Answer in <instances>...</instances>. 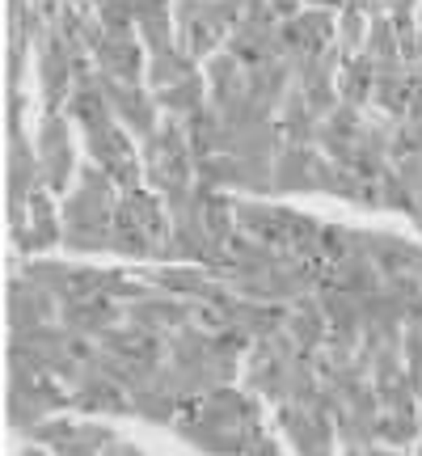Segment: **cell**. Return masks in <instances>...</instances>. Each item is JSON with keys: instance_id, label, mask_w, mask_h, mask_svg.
Wrapping results in <instances>:
<instances>
[{"instance_id": "8", "label": "cell", "mask_w": 422, "mask_h": 456, "mask_svg": "<svg viewBox=\"0 0 422 456\" xmlns=\"http://www.w3.org/2000/svg\"><path fill=\"white\" fill-rule=\"evenodd\" d=\"M98 85H101V94H106V102H110L114 118H118L123 127L135 131L140 140H148L152 131L161 127V102H157V94H152L148 85L114 81L106 72H98Z\"/></svg>"}, {"instance_id": "23", "label": "cell", "mask_w": 422, "mask_h": 456, "mask_svg": "<svg viewBox=\"0 0 422 456\" xmlns=\"http://www.w3.org/2000/svg\"><path fill=\"white\" fill-rule=\"evenodd\" d=\"M157 102H161V110L169 114V118H186V114H195L199 106H207V77H186V81L169 85V89H161L157 94Z\"/></svg>"}, {"instance_id": "11", "label": "cell", "mask_w": 422, "mask_h": 456, "mask_svg": "<svg viewBox=\"0 0 422 456\" xmlns=\"http://www.w3.org/2000/svg\"><path fill=\"white\" fill-rule=\"evenodd\" d=\"M334 43H338L334 9H300L296 17L283 21V51H288V64H292V60H309V55H325Z\"/></svg>"}, {"instance_id": "3", "label": "cell", "mask_w": 422, "mask_h": 456, "mask_svg": "<svg viewBox=\"0 0 422 456\" xmlns=\"http://www.w3.org/2000/svg\"><path fill=\"white\" fill-rule=\"evenodd\" d=\"M232 216H237V228H241V232L275 245L283 254L321 258L325 224H317L312 216L292 212V208H275V203H258V199H237V203H232Z\"/></svg>"}, {"instance_id": "1", "label": "cell", "mask_w": 422, "mask_h": 456, "mask_svg": "<svg viewBox=\"0 0 422 456\" xmlns=\"http://www.w3.org/2000/svg\"><path fill=\"white\" fill-rule=\"evenodd\" d=\"M182 440L207 456H249L262 444V436H271L262 427V410L249 393L220 385V389L195 397L191 406L178 414L174 423Z\"/></svg>"}, {"instance_id": "4", "label": "cell", "mask_w": 422, "mask_h": 456, "mask_svg": "<svg viewBox=\"0 0 422 456\" xmlns=\"http://www.w3.org/2000/svg\"><path fill=\"white\" fill-rule=\"evenodd\" d=\"M140 161H144V182L161 199L195 186V148L186 140L182 118H165L148 140H140Z\"/></svg>"}, {"instance_id": "13", "label": "cell", "mask_w": 422, "mask_h": 456, "mask_svg": "<svg viewBox=\"0 0 422 456\" xmlns=\"http://www.w3.org/2000/svg\"><path fill=\"white\" fill-rule=\"evenodd\" d=\"M363 135V110L351 106V102H338L334 110L321 118V131H317V148L321 157H329L334 165H355V144Z\"/></svg>"}, {"instance_id": "31", "label": "cell", "mask_w": 422, "mask_h": 456, "mask_svg": "<svg viewBox=\"0 0 422 456\" xmlns=\"http://www.w3.org/2000/svg\"><path fill=\"white\" fill-rule=\"evenodd\" d=\"M342 456H368V448H342Z\"/></svg>"}, {"instance_id": "25", "label": "cell", "mask_w": 422, "mask_h": 456, "mask_svg": "<svg viewBox=\"0 0 422 456\" xmlns=\"http://www.w3.org/2000/svg\"><path fill=\"white\" fill-rule=\"evenodd\" d=\"M368 30H372V26H368V13H363V9L346 4V9L338 13V43H334V47H338L342 64H346L351 55H359V51H363V43H368Z\"/></svg>"}, {"instance_id": "29", "label": "cell", "mask_w": 422, "mask_h": 456, "mask_svg": "<svg viewBox=\"0 0 422 456\" xmlns=\"http://www.w3.org/2000/svg\"><path fill=\"white\" fill-rule=\"evenodd\" d=\"M368 456H402V452H397V448H380V444H372V448H368Z\"/></svg>"}, {"instance_id": "2", "label": "cell", "mask_w": 422, "mask_h": 456, "mask_svg": "<svg viewBox=\"0 0 422 456\" xmlns=\"http://www.w3.org/2000/svg\"><path fill=\"white\" fill-rule=\"evenodd\" d=\"M118 182L101 165H81L77 191L64 199V249L72 254H110V228L118 212Z\"/></svg>"}, {"instance_id": "6", "label": "cell", "mask_w": 422, "mask_h": 456, "mask_svg": "<svg viewBox=\"0 0 422 456\" xmlns=\"http://www.w3.org/2000/svg\"><path fill=\"white\" fill-rule=\"evenodd\" d=\"M195 402L174 363H161L140 389H131V414L144 423H178V414Z\"/></svg>"}, {"instance_id": "16", "label": "cell", "mask_w": 422, "mask_h": 456, "mask_svg": "<svg viewBox=\"0 0 422 456\" xmlns=\"http://www.w3.org/2000/svg\"><path fill=\"white\" fill-rule=\"evenodd\" d=\"M321 148L317 144H292L283 140L275 157V191L279 195H292V191H317L321 186Z\"/></svg>"}, {"instance_id": "9", "label": "cell", "mask_w": 422, "mask_h": 456, "mask_svg": "<svg viewBox=\"0 0 422 456\" xmlns=\"http://www.w3.org/2000/svg\"><path fill=\"white\" fill-rule=\"evenodd\" d=\"M34 444L51 448L55 456H101L114 444V431L101 423H68V419H47L30 431Z\"/></svg>"}, {"instance_id": "32", "label": "cell", "mask_w": 422, "mask_h": 456, "mask_svg": "<svg viewBox=\"0 0 422 456\" xmlns=\"http://www.w3.org/2000/svg\"><path fill=\"white\" fill-rule=\"evenodd\" d=\"M418 26H422V0H418Z\"/></svg>"}, {"instance_id": "21", "label": "cell", "mask_w": 422, "mask_h": 456, "mask_svg": "<svg viewBox=\"0 0 422 456\" xmlns=\"http://www.w3.org/2000/svg\"><path fill=\"white\" fill-rule=\"evenodd\" d=\"M372 89H376V60L368 51H359V55H351L338 72V98L363 110V106L372 102Z\"/></svg>"}, {"instance_id": "17", "label": "cell", "mask_w": 422, "mask_h": 456, "mask_svg": "<svg viewBox=\"0 0 422 456\" xmlns=\"http://www.w3.org/2000/svg\"><path fill=\"white\" fill-rule=\"evenodd\" d=\"M123 322V305L110 296H85V300H68L60 305V326H68L72 334L98 342L106 330H114Z\"/></svg>"}, {"instance_id": "28", "label": "cell", "mask_w": 422, "mask_h": 456, "mask_svg": "<svg viewBox=\"0 0 422 456\" xmlns=\"http://www.w3.org/2000/svg\"><path fill=\"white\" fill-rule=\"evenodd\" d=\"M304 9H346V0H304Z\"/></svg>"}, {"instance_id": "5", "label": "cell", "mask_w": 422, "mask_h": 456, "mask_svg": "<svg viewBox=\"0 0 422 456\" xmlns=\"http://www.w3.org/2000/svg\"><path fill=\"white\" fill-rule=\"evenodd\" d=\"M72 406V393L51 372H9V427L30 436L51 414Z\"/></svg>"}, {"instance_id": "30", "label": "cell", "mask_w": 422, "mask_h": 456, "mask_svg": "<svg viewBox=\"0 0 422 456\" xmlns=\"http://www.w3.org/2000/svg\"><path fill=\"white\" fill-rule=\"evenodd\" d=\"M21 456H47V448H43V444H34V448H26Z\"/></svg>"}, {"instance_id": "26", "label": "cell", "mask_w": 422, "mask_h": 456, "mask_svg": "<svg viewBox=\"0 0 422 456\" xmlns=\"http://www.w3.org/2000/svg\"><path fill=\"white\" fill-rule=\"evenodd\" d=\"M380 208H389V212H406V216L418 212V191H414V186H410L393 165L380 174Z\"/></svg>"}, {"instance_id": "19", "label": "cell", "mask_w": 422, "mask_h": 456, "mask_svg": "<svg viewBox=\"0 0 422 456\" xmlns=\"http://www.w3.org/2000/svg\"><path fill=\"white\" fill-rule=\"evenodd\" d=\"M203 77H207V106L211 110H224V106H232L237 98L249 94V89H245V64L237 55H228V51L211 55Z\"/></svg>"}, {"instance_id": "14", "label": "cell", "mask_w": 422, "mask_h": 456, "mask_svg": "<svg viewBox=\"0 0 422 456\" xmlns=\"http://www.w3.org/2000/svg\"><path fill=\"white\" fill-rule=\"evenodd\" d=\"M72 393V410L81 414H131V393L123 385H114L110 376H101L93 363H85V372L68 385Z\"/></svg>"}, {"instance_id": "20", "label": "cell", "mask_w": 422, "mask_h": 456, "mask_svg": "<svg viewBox=\"0 0 422 456\" xmlns=\"http://www.w3.org/2000/svg\"><path fill=\"white\" fill-rule=\"evenodd\" d=\"M186 77H195V55L182 47V43H169V47L152 51L148 55V89L152 94H161V89H169V85L186 81Z\"/></svg>"}, {"instance_id": "7", "label": "cell", "mask_w": 422, "mask_h": 456, "mask_svg": "<svg viewBox=\"0 0 422 456\" xmlns=\"http://www.w3.org/2000/svg\"><path fill=\"white\" fill-rule=\"evenodd\" d=\"M34 148H38L43 186L51 195H68V182L77 174V144H72V131H68V114H43Z\"/></svg>"}, {"instance_id": "27", "label": "cell", "mask_w": 422, "mask_h": 456, "mask_svg": "<svg viewBox=\"0 0 422 456\" xmlns=\"http://www.w3.org/2000/svg\"><path fill=\"white\" fill-rule=\"evenodd\" d=\"M101 456H144V452H140V448H131V444H123V440H114Z\"/></svg>"}, {"instance_id": "15", "label": "cell", "mask_w": 422, "mask_h": 456, "mask_svg": "<svg viewBox=\"0 0 422 456\" xmlns=\"http://www.w3.org/2000/svg\"><path fill=\"white\" fill-rule=\"evenodd\" d=\"M93 64L98 72L114 77V81H131L144 85L148 77V47L140 43V34H106L93 51Z\"/></svg>"}, {"instance_id": "10", "label": "cell", "mask_w": 422, "mask_h": 456, "mask_svg": "<svg viewBox=\"0 0 422 456\" xmlns=\"http://www.w3.org/2000/svg\"><path fill=\"white\" fill-rule=\"evenodd\" d=\"M123 322L169 338L174 330H182V326H191V322H195V305H191V300H182V296H169V292H161V288H152L148 296L123 305Z\"/></svg>"}, {"instance_id": "22", "label": "cell", "mask_w": 422, "mask_h": 456, "mask_svg": "<svg viewBox=\"0 0 422 456\" xmlns=\"http://www.w3.org/2000/svg\"><path fill=\"white\" fill-rule=\"evenodd\" d=\"M376 440L389 448H406L422 440V414L418 410H380L376 419Z\"/></svg>"}, {"instance_id": "18", "label": "cell", "mask_w": 422, "mask_h": 456, "mask_svg": "<svg viewBox=\"0 0 422 456\" xmlns=\"http://www.w3.org/2000/svg\"><path fill=\"white\" fill-rule=\"evenodd\" d=\"M60 241H64V216L55 212V199H51L47 186H38L30 195V224L17 237V249L21 254H43V249Z\"/></svg>"}, {"instance_id": "12", "label": "cell", "mask_w": 422, "mask_h": 456, "mask_svg": "<svg viewBox=\"0 0 422 456\" xmlns=\"http://www.w3.org/2000/svg\"><path fill=\"white\" fill-rule=\"evenodd\" d=\"M51 322H60V300L26 275L9 279V334H26Z\"/></svg>"}, {"instance_id": "24", "label": "cell", "mask_w": 422, "mask_h": 456, "mask_svg": "<svg viewBox=\"0 0 422 456\" xmlns=\"http://www.w3.org/2000/svg\"><path fill=\"white\" fill-rule=\"evenodd\" d=\"M182 127H186V140H191V148H195V161L199 157H215V152H220V135H224V127H220V114L211 110V106H199L195 114H186Z\"/></svg>"}]
</instances>
